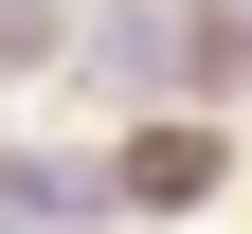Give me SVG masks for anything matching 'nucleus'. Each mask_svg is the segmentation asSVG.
I'll use <instances>...</instances> for the list:
<instances>
[{
  "label": "nucleus",
  "mask_w": 252,
  "mask_h": 234,
  "mask_svg": "<svg viewBox=\"0 0 252 234\" xmlns=\"http://www.w3.org/2000/svg\"><path fill=\"white\" fill-rule=\"evenodd\" d=\"M90 72H108V90H162L180 72V18H162V0H108V18H90Z\"/></svg>",
  "instance_id": "obj_1"
},
{
  "label": "nucleus",
  "mask_w": 252,
  "mask_h": 234,
  "mask_svg": "<svg viewBox=\"0 0 252 234\" xmlns=\"http://www.w3.org/2000/svg\"><path fill=\"white\" fill-rule=\"evenodd\" d=\"M126 198H216V144L162 126V144H126Z\"/></svg>",
  "instance_id": "obj_2"
},
{
  "label": "nucleus",
  "mask_w": 252,
  "mask_h": 234,
  "mask_svg": "<svg viewBox=\"0 0 252 234\" xmlns=\"http://www.w3.org/2000/svg\"><path fill=\"white\" fill-rule=\"evenodd\" d=\"M36 216H90V180L72 162H0V234H36Z\"/></svg>",
  "instance_id": "obj_3"
},
{
  "label": "nucleus",
  "mask_w": 252,
  "mask_h": 234,
  "mask_svg": "<svg viewBox=\"0 0 252 234\" xmlns=\"http://www.w3.org/2000/svg\"><path fill=\"white\" fill-rule=\"evenodd\" d=\"M54 36H72V18H54V0H0V72H36Z\"/></svg>",
  "instance_id": "obj_4"
}]
</instances>
